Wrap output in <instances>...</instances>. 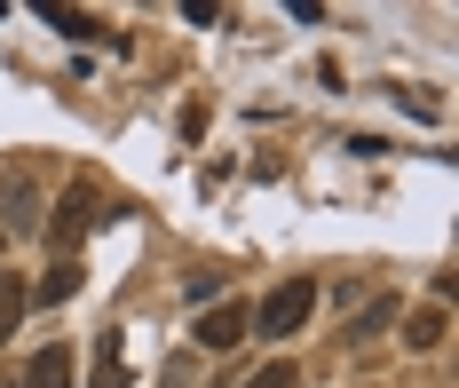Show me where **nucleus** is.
<instances>
[{"instance_id": "1", "label": "nucleus", "mask_w": 459, "mask_h": 388, "mask_svg": "<svg viewBox=\"0 0 459 388\" xmlns=\"http://www.w3.org/2000/svg\"><path fill=\"white\" fill-rule=\"evenodd\" d=\"M95 222H103V198H95L88 183H72V191L56 198V222H48V246H56V262H72V254L88 246Z\"/></svg>"}, {"instance_id": "2", "label": "nucleus", "mask_w": 459, "mask_h": 388, "mask_svg": "<svg viewBox=\"0 0 459 388\" xmlns=\"http://www.w3.org/2000/svg\"><path fill=\"white\" fill-rule=\"evenodd\" d=\"M309 309H317V286H301V278H293V286H277L246 325H262L270 341H285V333H301V325H309Z\"/></svg>"}, {"instance_id": "3", "label": "nucleus", "mask_w": 459, "mask_h": 388, "mask_svg": "<svg viewBox=\"0 0 459 388\" xmlns=\"http://www.w3.org/2000/svg\"><path fill=\"white\" fill-rule=\"evenodd\" d=\"M238 341H246V309H238V301H214V309L198 317V349L222 357V349H238Z\"/></svg>"}, {"instance_id": "4", "label": "nucleus", "mask_w": 459, "mask_h": 388, "mask_svg": "<svg viewBox=\"0 0 459 388\" xmlns=\"http://www.w3.org/2000/svg\"><path fill=\"white\" fill-rule=\"evenodd\" d=\"M444 333H452V317H444V301H428V309H412V317H404V349H436Z\"/></svg>"}, {"instance_id": "5", "label": "nucleus", "mask_w": 459, "mask_h": 388, "mask_svg": "<svg viewBox=\"0 0 459 388\" xmlns=\"http://www.w3.org/2000/svg\"><path fill=\"white\" fill-rule=\"evenodd\" d=\"M24 388H72V349H40L32 373H24Z\"/></svg>"}, {"instance_id": "6", "label": "nucleus", "mask_w": 459, "mask_h": 388, "mask_svg": "<svg viewBox=\"0 0 459 388\" xmlns=\"http://www.w3.org/2000/svg\"><path fill=\"white\" fill-rule=\"evenodd\" d=\"M127 381V357H119V333H103L95 341V388H119Z\"/></svg>"}, {"instance_id": "7", "label": "nucleus", "mask_w": 459, "mask_h": 388, "mask_svg": "<svg viewBox=\"0 0 459 388\" xmlns=\"http://www.w3.org/2000/svg\"><path fill=\"white\" fill-rule=\"evenodd\" d=\"M0 214L8 222H32V183L24 175H0Z\"/></svg>"}, {"instance_id": "8", "label": "nucleus", "mask_w": 459, "mask_h": 388, "mask_svg": "<svg viewBox=\"0 0 459 388\" xmlns=\"http://www.w3.org/2000/svg\"><path fill=\"white\" fill-rule=\"evenodd\" d=\"M72 293H80V262H56V270L40 278V293H32V301H72Z\"/></svg>"}, {"instance_id": "9", "label": "nucleus", "mask_w": 459, "mask_h": 388, "mask_svg": "<svg viewBox=\"0 0 459 388\" xmlns=\"http://www.w3.org/2000/svg\"><path fill=\"white\" fill-rule=\"evenodd\" d=\"M16 317H24V286H0V349L16 333Z\"/></svg>"}, {"instance_id": "10", "label": "nucleus", "mask_w": 459, "mask_h": 388, "mask_svg": "<svg viewBox=\"0 0 459 388\" xmlns=\"http://www.w3.org/2000/svg\"><path fill=\"white\" fill-rule=\"evenodd\" d=\"M388 317H396V301H372L365 317H357V325H349V341H372V333H380V325H388Z\"/></svg>"}, {"instance_id": "11", "label": "nucleus", "mask_w": 459, "mask_h": 388, "mask_svg": "<svg viewBox=\"0 0 459 388\" xmlns=\"http://www.w3.org/2000/svg\"><path fill=\"white\" fill-rule=\"evenodd\" d=\"M246 388H301V373H293V365H285V357H277L270 373H254V381H246Z\"/></svg>"}, {"instance_id": "12", "label": "nucleus", "mask_w": 459, "mask_h": 388, "mask_svg": "<svg viewBox=\"0 0 459 388\" xmlns=\"http://www.w3.org/2000/svg\"><path fill=\"white\" fill-rule=\"evenodd\" d=\"M40 16H48V24H56V32H72V40H88V32H95L88 16H72V8H40Z\"/></svg>"}]
</instances>
